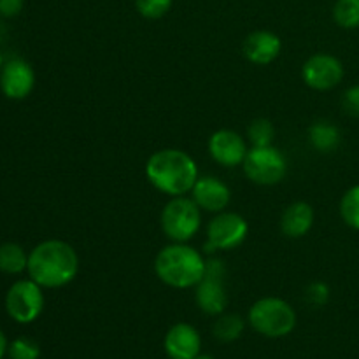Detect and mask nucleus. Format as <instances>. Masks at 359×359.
Instances as JSON below:
<instances>
[{
    "instance_id": "nucleus-10",
    "label": "nucleus",
    "mask_w": 359,
    "mask_h": 359,
    "mask_svg": "<svg viewBox=\"0 0 359 359\" xmlns=\"http://www.w3.org/2000/svg\"><path fill=\"white\" fill-rule=\"evenodd\" d=\"M302 79L316 91H328L344 79V65L337 56L316 53L302 67Z\"/></svg>"
},
{
    "instance_id": "nucleus-20",
    "label": "nucleus",
    "mask_w": 359,
    "mask_h": 359,
    "mask_svg": "<svg viewBox=\"0 0 359 359\" xmlns=\"http://www.w3.org/2000/svg\"><path fill=\"white\" fill-rule=\"evenodd\" d=\"M333 20L339 27L347 30L359 28V0H337L333 7Z\"/></svg>"
},
{
    "instance_id": "nucleus-3",
    "label": "nucleus",
    "mask_w": 359,
    "mask_h": 359,
    "mask_svg": "<svg viewBox=\"0 0 359 359\" xmlns=\"http://www.w3.org/2000/svg\"><path fill=\"white\" fill-rule=\"evenodd\" d=\"M207 262L195 248L181 242L167 245L154 258L158 279L175 290H189L202 280Z\"/></svg>"
},
{
    "instance_id": "nucleus-30",
    "label": "nucleus",
    "mask_w": 359,
    "mask_h": 359,
    "mask_svg": "<svg viewBox=\"0 0 359 359\" xmlns=\"http://www.w3.org/2000/svg\"><path fill=\"white\" fill-rule=\"evenodd\" d=\"M2 67H4V62H2V56H0V72H2Z\"/></svg>"
},
{
    "instance_id": "nucleus-8",
    "label": "nucleus",
    "mask_w": 359,
    "mask_h": 359,
    "mask_svg": "<svg viewBox=\"0 0 359 359\" xmlns=\"http://www.w3.org/2000/svg\"><path fill=\"white\" fill-rule=\"evenodd\" d=\"M249 224L241 214L219 212L207 226L205 251H231L248 238Z\"/></svg>"
},
{
    "instance_id": "nucleus-4",
    "label": "nucleus",
    "mask_w": 359,
    "mask_h": 359,
    "mask_svg": "<svg viewBox=\"0 0 359 359\" xmlns=\"http://www.w3.org/2000/svg\"><path fill=\"white\" fill-rule=\"evenodd\" d=\"M252 330L269 339L290 335L297 326V312L283 298L266 297L256 302L249 311Z\"/></svg>"
},
{
    "instance_id": "nucleus-14",
    "label": "nucleus",
    "mask_w": 359,
    "mask_h": 359,
    "mask_svg": "<svg viewBox=\"0 0 359 359\" xmlns=\"http://www.w3.org/2000/svg\"><path fill=\"white\" fill-rule=\"evenodd\" d=\"M165 351L170 359H195L200 354V333L188 323H177L165 335Z\"/></svg>"
},
{
    "instance_id": "nucleus-29",
    "label": "nucleus",
    "mask_w": 359,
    "mask_h": 359,
    "mask_svg": "<svg viewBox=\"0 0 359 359\" xmlns=\"http://www.w3.org/2000/svg\"><path fill=\"white\" fill-rule=\"evenodd\" d=\"M195 359H214V358H210V356H207V354H198V356H196Z\"/></svg>"
},
{
    "instance_id": "nucleus-1",
    "label": "nucleus",
    "mask_w": 359,
    "mask_h": 359,
    "mask_svg": "<svg viewBox=\"0 0 359 359\" xmlns=\"http://www.w3.org/2000/svg\"><path fill=\"white\" fill-rule=\"evenodd\" d=\"M27 272L41 287H63L76 279L79 272V256L69 242L44 241L28 255Z\"/></svg>"
},
{
    "instance_id": "nucleus-16",
    "label": "nucleus",
    "mask_w": 359,
    "mask_h": 359,
    "mask_svg": "<svg viewBox=\"0 0 359 359\" xmlns=\"http://www.w3.org/2000/svg\"><path fill=\"white\" fill-rule=\"evenodd\" d=\"M314 224V210L307 202H294L286 207L280 217V230L287 238H302Z\"/></svg>"
},
{
    "instance_id": "nucleus-5",
    "label": "nucleus",
    "mask_w": 359,
    "mask_h": 359,
    "mask_svg": "<svg viewBox=\"0 0 359 359\" xmlns=\"http://www.w3.org/2000/svg\"><path fill=\"white\" fill-rule=\"evenodd\" d=\"M200 223H202V214L193 198L172 196L170 202L161 210V230L172 242L186 244L191 241L200 230Z\"/></svg>"
},
{
    "instance_id": "nucleus-6",
    "label": "nucleus",
    "mask_w": 359,
    "mask_h": 359,
    "mask_svg": "<svg viewBox=\"0 0 359 359\" xmlns=\"http://www.w3.org/2000/svg\"><path fill=\"white\" fill-rule=\"evenodd\" d=\"M245 177L259 186H273L286 177L287 161L284 154L273 146L251 147L244 163Z\"/></svg>"
},
{
    "instance_id": "nucleus-15",
    "label": "nucleus",
    "mask_w": 359,
    "mask_h": 359,
    "mask_svg": "<svg viewBox=\"0 0 359 359\" xmlns=\"http://www.w3.org/2000/svg\"><path fill=\"white\" fill-rule=\"evenodd\" d=\"M283 42L270 30H256L244 41V56L255 65H269L280 55Z\"/></svg>"
},
{
    "instance_id": "nucleus-12",
    "label": "nucleus",
    "mask_w": 359,
    "mask_h": 359,
    "mask_svg": "<svg viewBox=\"0 0 359 359\" xmlns=\"http://www.w3.org/2000/svg\"><path fill=\"white\" fill-rule=\"evenodd\" d=\"M35 86V72L30 63L21 58L4 63L0 72V90L11 100H23Z\"/></svg>"
},
{
    "instance_id": "nucleus-17",
    "label": "nucleus",
    "mask_w": 359,
    "mask_h": 359,
    "mask_svg": "<svg viewBox=\"0 0 359 359\" xmlns=\"http://www.w3.org/2000/svg\"><path fill=\"white\" fill-rule=\"evenodd\" d=\"M309 139L319 153H332L340 144V130L330 121H316L309 128Z\"/></svg>"
},
{
    "instance_id": "nucleus-18",
    "label": "nucleus",
    "mask_w": 359,
    "mask_h": 359,
    "mask_svg": "<svg viewBox=\"0 0 359 359\" xmlns=\"http://www.w3.org/2000/svg\"><path fill=\"white\" fill-rule=\"evenodd\" d=\"M28 266V255L21 245L14 242L0 245V272L16 276L27 270Z\"/></svg>"
},
{
    "instance_id": "nucleus-23",
    "label": "nucleus",
    "mask_w": 359,
    "mask_h": 359,
    "mask_svg": "<svg viewBox=\"0 0 359 359\" xmlns=\"http://www.w3.org/2000/svg\"><path fill=\"white\" fill-rule=\"evenodd\" d=\"M135 7L146 20H160L170 11L172 0H135Z\"/></svg>"
},
{
    "instance_id": "nucleus-2",
    "label": "nucleus",
    "mask_w": 359,
    "mask_h": 359,
    "mask_svg": "<svg viewBox=\"0 0 359 359\" xmlns=\"http://www.w3.org/2000/svg\"><path fill=\"white\" fill-rule=\"evenodd\" d=\"M146 177L165 195L184 196L198 181V167L186 151L160 149L146 161Z\"/></svg>"
},
{
    "instance_id": "nucleus-21",
    "label": "nucleus",
    "mask_w": 359,
    "mask_h": 359,
    "mask_svg": "<svg viewBox=\"0 0 359 359\" xmlns=\"http://www.w3.org/2000/svg\"><path fill=\"white\" fill-rule=\"evenodd\" d=\"M340 216L353 230H359V184L344 193L340 200Z\"/></svg>"
},
{
    "instance_id": "nucleus-27",
    "label": "nucleus",
    "mask_w": 359,
    "mask_h": 359,
    "mask_svg": "<svg viewBox=\"0 0 359 359\" xmlns=\"http://www.w3.org/2000/svg\"><path fill=\"white\" fill-rule=\"evenodd\" d=\"M25 0H0V16L14 18L21 13Z\"/></svg>"
},
{
    "instance_id": "nucleus-13",
    "label": "nucleus",
    "mask_w": 359,
    "mask_h": 359,
    "mask_svg": "<svg viewBox=\"0 0 359 359\" xmlns=\"http://www.w3.org/2000/svg\"><path fill=\"white\" fill-rule=\"evenodd\" d=\"M191 198L202 210L219 214L230 203L231 191L221 179L214 175H203V177H198V181L193 186Z\"/></svg>"
},
{
    "instance_id": "nucleus-19",
    "label": "nucleus",
    "mask_w": 359,
    "mask_h": 359,
    "mask_svg": "<svg viewBox=\"0 0 359 359\" xmlns=\"http://www.w3.org/2000/svg\"><path fill=\"white\" fill-rule=\"evenodd\" d=\"M244 332V321L241 316L235 314H221L214 325V337L219 342H233Z\"/></svg>"
},
{
    "instance_id": "nucleus-26",
    "label": "nucleus",
    "mask_w": 359,
    "mask_h": 359,
    "mask_svg": "<svg viewBox=\"0 0 359 359\" xmlns=\"http://www.w3.org/2000/svg\"><path fill=\"white\" fill-rule=\"evenodd\" d=\"M342 107L347 114L359 118V84L346 90V93L342 97Z\"/></svg>"
},
{
    "instance_id": "nucleus-25",
    "label": "nucleus",
    "mask_w": 359,
    "mask_h": 359,
    "mask_svg": "<svg viewBox=\"0 0 359 359\" xmlns=\"http://www.w3.org/2000/svg\"><path fill=\"white\" fill-rule=\"evenodd\" d=\"M305 298L314 307H323L330 300V287L325 283H311L305 287Z\"/></svg>"
},
{
    "instance_id": "nucleus-22",
    "label": "nucleus",
    "mask_w": 359,
    "mask_h": 359,
    "mask_svg": "<svg viewBox=\"0 0 359 359\" xmlns=\"http://www.w3.org/2000/svg\"><path fill=\"white\" fill-rule=\"evenodd\" d=\"M248 137L252 147L272 146L273 137H276V128H273L272 121H269V119H256V121L249 125Z\"/></svg>"
},
{
    "instance_id": "nucleus-24",
    "label": "nucleus",
    "mask_w": 359,
    "mask_h": 359,
    "mask_svg": "<svg viewBox=\"0 0 359 359\" xmlns=\"http://www.w3.org/2000/svg\"><path fill=\"white\" fill-rule=\"evenodd\" d=\"M7 354L11 359H39L41 356V347L30 339H16L9 347H7Z\"/></svg>"
},
{
    "instance_id": "nucleus-7",
    "label": "nucleus",
    "mask_w": 359,
    "mask_h": 359,
    "mask_svg": "<svg viewBox=\"0 0 359 359\" xmlns=\"http://www.w3.org/2000/svg\"><path fill=\"white\" fill-rule=\"evenodd\" d=\"M44 309L42 287L35 280L23 279L14 283L6 294V311L20 325L34 323Z\"/></svg>"
},
{
    "instance_id": "nucleus-11",
    "label": "nucleus",
    "mask_w": 359,
    "mask_h": 359,
    "mask_svg": "<svg viewBox=\"0 0 359 359\" xmlns=\"http://www.w3.org/2000/svg\"><path fill=\"white\" fill-rule=\"evenodd\" d=\"M248 151L244 137H241L233 130H217L209 139V154L216 163L226 168H233L244 163Z\"/></svg>"
},
{
    "instance_id": "nucleus-9",
    "label": "nucleus",
    "mask_w": 359,
    "mask_h": 359,
    "mask_svg": "<svg viewBox=\"0 0 359 359\" xmlns=\"http://www.w3.org/2000/svg\"><path fill=\"white\" fill-rule=\"evenodd\" d=\"M196 305L207 316H221L226 309L228 294L224 290V265L219 259H209L205 273L196 284Z\"/></svg>"
},
{
    "instance_id": "nucleus-28",
    "label": "nucleus",
    "mask_w": 359,
    "mask_h": 359,
    "mask_svg": "<svg viewBox=\"0 0 359 359\" xmlns=\"http://www.w3.org/2000/svg\"><path fill=\"white\" fill-rule=\"evenodd\" d=\"M7 347H9V346H7V339H6V335H4L2 330H0V359L6 356Z\"/></svg>"
}]
</instances>
